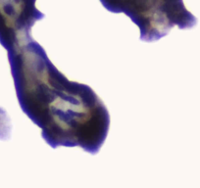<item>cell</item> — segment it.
I'll return each mask as SVG.
<instances>
[{"mask_svg": "<svg viewBox=\"0 0 200 188\" xmlns=\"http://www.w3.org/2000/svg\"><path fill=\"white\" fill-rule=\"evenodd\" d=\"M6 50L21 109L41 128L46 143L96 155L110 125L103 101L88 85L67 79L32 35Z\"/></svg>", "mask_w": 200, "mask_h": 188, "instance_id": "cell-1", "label": "cell"}, {"mask_svg": "<svg viewBox=\"0 0 200 188\" xmlns=\"http://www.w3.org/2000/svg\"><path fill=\"white\" fill-rule=\"evenodd\" d=\"M113 13H124L136 24L140 40L158 41L174 27L181 30L192 29L197 19L187 11L181 0H100Z\"/></svg>", "mask_w": 200, "mask_h": 188, "instance_id": "cell-2", "label": "cell"}, {"mask_svg": "<svg viewBox=\"0 0 200 188\" xmlns=\"http://www.w3.org/2000/svg\"><path fill=\"white\" fill-rule=\"evenodd\" d=\"M45 17L35 1H0V43L4 46L19 35L30 33L35 22Z\"/></svg>", "mask_w": 200, "mask_h": 188, "instance_id": "cell-3", "label": "cell"}]
</instances>
